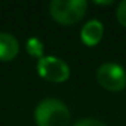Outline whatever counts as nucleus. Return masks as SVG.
Returning <instances> with one entry per match:
<instances>
[{
  "mask_svg": "<svg viewBox=\"0 0 126 126\" xmlns=\"http://www.w3.org/2000/svg\"><path fill=\"white\" fill-rule=\"evenodd\" d=\"M34 120L37 126H68L70 110L61 99L46 98L37 104Z\"/></svg>",
  "mask_w": 126,
  "mask_h": 126,
  "instance_id": "obj_1",
  "label": "nucleus"
},
{
  "mask_svg": "<svg viewBox=\"0 0 126 126\" xmlns=\"http://www.w3.org/2000/svg\"><path fill=\"white\" fill-rule=\"evenodd\" d=\"M85 0H52L49 5L50 16L61 25H74L86 14Z\"/></svg>",
  "mask_w": 126,
  "mask_h": 126,
  "instance_id": "obj_2",
  "label": "nucleus"
},
{
  "mask_svg": "<svg viewBox=\"0 0 126 126\" xmlns=\"http://www.w3.org/2000/svg\"><path fill=\"white\" fill-rule=\"evenodd\" d=\"M37 73L50 83H62L70 77V67L58 56H43L37 61Z\"/></svg>",
  "mask_w": 126,
  "mask_h": 126,
  "instance_id": "obj_3",
  "label": "nucleus"
},
{
  "mask_svg": "<svg viewBox=\"0 0 126 126\" xmlns=\"http://www.w3.org/2000/svg\"><path fill=\"white\" fill-rule=\"evenodd\" d=\"M96 80L104 89L110 92H119L126 88V71L119 64L104 62L96 70Z\"/></svg>",
  "mask_w": 126,
  "mask_h": 126,
  "instance_id": "obj_4",
  "label": "nucleus"
},
{
  "mask_svg": "<svg viewBox=\"0 0 126 126\" xmlns=\"http://www.w3.org/2000/svg\"><path fill=\"white\" fill-rule=\"evenodd\" d=\"M104 36V25L98 19L88 21L80 30V39L86 46H96Z\"/></svg>",
  "mask_w": 126,
  "mask_h": 126,
  "instance_id": "obj_5",
  "label": "nucleus"
},
{
  "mask_svg": "<svg viewBox=\"0 0 126 126\" xmlns=\"http://www.w3.org/2000/svg\"><path fill=\"white\" fill-rule=\"evenodd\" d=\"M19 53V42L11 33H0V61L8 62Z\"/></svg>",
  "mask_w": 126,
  "mask_h": 126,
  "instance_id": "obj_6",
  "label": "nucleus"
},
{
  "mask_svg": "<svg viewBox=\"0 0 126 126\" xmlns=\"http://www.w3.org/2000/svg\"><path fill=\"white\" fill-rule=\"evenodd\" d=\"M43 50H45V45L42 40H39L37 37H31L27 40V52L31 56L36 58H43Z\"/></svg>",
  "mask_w": 126,
  "mask_h": 126,
  "instance_id": "obj_7",
  "label": "nucleus"
},
{
  "mask_svg": "<svg viewBox=\"0 0 126 126\" xmlns=\"http://www.w3.org/2000/svg\"><path fill=\"white\" fill-rule=\"evenodd\" d=\"M116 18L120 22V25L126 27V0H123V2L119 3L117 11H116Z\"/></svg>",
  "mask_w": 126,
  "mask_h": 126,
  "instance_id": "obj_8",
  "label": "nucleus"
},
{
  "mask_svg": "<svg viewBox=\"0 0 126 126\" xmlns=\"http://www.w3.org/2000/svg\"><path fill=\"white\" fill-rule=\"evenodd\" d=\"M73 126H107L104 122L98 120V119H94V117H85V119H80L79 122H76Z\"/></svg>",
  "mask_w": 126,
  "mask_h": 126,
  "instance_id": "obj_9",
  "label": "nucleus"
},
{
  "mask_svg": "<svg viewBox=\"0 0 126 126\" xmlns=\"http://www.w3.org/2000/svg\"><path fill=\"white\" fill-rule=\"evenodd\" d=\"M96 5H111V2H96Z\"/></svg>",
  "mask_w": 126,
  "mask_h": 126,
  "instance_id": "obj_10",
  "label": "nucleus"
}]
</instances>
